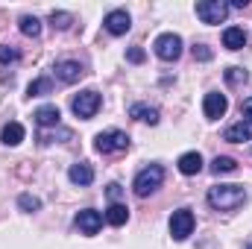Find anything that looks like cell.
<instances>
[{
	"label": "cell",
	"instance_id": "11",
	"mask_svg": "<svg viewBox=\"0 0 252 249\" xmlns=\"http://www.w3.org/2000/svg\"><path fill=\"white\" fill-rule=\"evenodd\" d=\"M53 70H56V76H59L62 82H67V85H70V82H79V76L85 73V70H82V64L73 62V59H62V62H56Z\"/></svg>",
	"mask_w": 252,
	"mask_h": 249
},
{
	"label": "cell",
	"instance_id": "9",
	"mask_svg": "<svg viewBox=\"0 0 252 249\" xmlns=\"http://www.w3.org/2000/svg\"><path fill=\"white\" fill-rule=\"evenodd\" d=\"M226 109H229V100H226V94H217V91L205 94V100H202V112H205V118H208V121H217V118H223V115H226Z\"/></svg>",
	"mask_w": 252,
	"mask_h": 249
},
{
	"label": "cell",
	"instance_id": "8",
	"mask_svg": "<svg viewBox=\"0 0 252 249\" xmlns=\"http://www.w3.org/2000/svg\"><path fill=\"white\" fill-rule=\"evenodd\" d=\"M103 27H106L112 35H126L129 27H132V18H129L126 9H115V12H109V15L103 18Z\"/></svg>",
	"mask_w": 252,
	"mask_h": 249
},
{
	"label": "cell",
	"instance_id": "27",
	"mask_svg": "<svg viewBox=\"0 0 252 249\" xmlns=\"http://www.w3.org/2000/svg\"><path fill=\"white\" fill-rule=\"evenodd\" d=\"M193 59H199V62H208V59H211V50H208L205 44H193Z\"/></svg>",
	"mask_w": 252,
	"mask_h": 249
},
{
	"label": "cell",
	"instance_id": "3",
	"mask_svg": "<svg viewBox=\"0 0 252 249\" xmlns=\"http://www.w3.org/2000/svg\"><path fill=\"white\" fill-rule=\"evenodd\" d=\"M100 103H103V100H100V94L88 88V91H79V94L70 100V109H73V115H76V118L91 121V118L100 112Z\"/></svg>",
	"mask_w": 252,
	"mask_h": 249
},
{
	"label": "cell",
	"instance_id": "10",
	"mask_svg": "<svg viewBox=\"0 0 252 249\" xmlns=\"http://www.w3.org/2000/svg\"><path fill=\"white\" fill-rule=\"evenodd\" d=\"M100 226H103V214H100V211L85 208V211H79V214H76V229H79L82 235H97V232H100Z\"/></svg>",
	"mask_w": 252,
	"mask_h": 249
},
{
	"label": "cell",
	"instance_id": "22",
	"mask_svg": "<svg viewBox=\"0 0 252 249\" xmlns=\"http://www.w3.org/2000/svg\"><path fill=\"white\" fill-rule=\"evenodd\" d=\"M235 170H238V161L229 158V156H217V158L211 161V173H214V176H220V173H235Z\"/></svg>",
	"mask_w": 252,
	"mask_h": 249
},
{
	"label": "cell",
	"instance_id": "21",
	"mask_svg": "<svg viewBox=\"0 0 252 249\" xmlns=\"http://www.w3.org/2000/svg\"><path fill=\"white\" fill-rule=\"evenodd\" d=\"M44 94H53V82H50L47 76L32 79V82L27 85V97H44Z\"/></svg>",
	"mask_w": 252,
	"mask_h": 249
},
{
	"label": "cell",
	"instance_id": "19",
	"mask_svg": "<svg viewBox=\"0 0 252 249\" xmlns=\"http://www.w3.org/2000/svg\"><path fill=\"white\" fill-rule=\"evenodd\" d=\"M126 220H129V208L121 205V202H112L109 211H106V223L109 226H124Z\"/></svg>",
	"mask_w": 252,
	"mask_h": 249
},
{
	"label": "cell",
	"instance_id": "28",
	"mask_svg": "<svg viewBox=\"0 0 252 249\" xmlns=\"http://www.w3.org/2000/svg\"><path fill=\"white\" fill-rule=\"evenodd\" d=\"M126 59H129V62H135V64H141L144 59H147V53H144L141 47H132V50L126 53Z\"/></svg>",
	"mask_w": 252,
	"mask_h": 249
},
{
	"label": "cell",
	"instance_id": "30",
	"mask_svg": "<svg viewBox=\"0 0 252 249\" xmlns=\"http://www.w3.org/2000/svg\"><path fill=\"white\" fill-rule=\"evenodd\" d=\"M241 112L247 115V121H252V97H250V100H244V106H241Z\"/></svg>",
	"mask_w": 252,
	"mask_h": 249
},
{
	"label": "cell",
	"instance_id": "20",
	"mask_svg": "<svg viewBox=\"0 0 252 249\" xmlns=\"http://www.w3.org/2000/svg\"><path fill=\"white\" fill-rule=\"evenodd\" d=\"M18 27H21V32H24L27 38H38V35H41V21H38L35 15H24V18L18 21Z\"/></svg>",
	"mask_w": 252,
	"mask_h": 249
},
{
	"label": "cell",
	"instance_id": "2",
	"mask_svg": "<svg viewBox=\"0 0 252 249\" xmlns=\"http://www.w3.org/2000/svg\"><path fill=\"white\" fill-rule=\"evenodd\" d=\"M161 182H164V167H161V164H150V167H144V170L135 176L132 187H135L138 196H150L153 190L161 187Z\"/></svg>",
	"mask_w": 252,
	"mask_h": 249
},
{
	"label": "cell",
	"instance_id": "16",
	"mask_svg": "<svg viewBox=\"0 0 252 249\" xmlns=\"http://www.w3.org/2000/svg\"><path fill=\"white\" fill-rule=\"evenodd\" d=\"M35 124L38 126H59L62 121V112H59V106H41V109H35Z\"/></svg>",
	"mask_w": 252,
	"mask_h": 249
},
{
	"label": "cell",
	"instance_id": "24",
	"mask_svg": "<svg viewBox=\"0 0 252 249\" xmlns=\"http://www.w3.org/2000/svg\"><path fill=\"white\" fill-rule=\"evenodd\" d=\"M50 24H53V30H67L73 24V15L70 12H53L50 15Z\"/></svg>",
	"mask_w": 252,
	"mask_h": 249
},
{
	"label": "cell",
	"instance_id": "12",
	"mask_svg": "<svg viewBox=\"0 0 252 249\" xmlns=\"http://www.w3.org/2000/svg\"><path fill=\"white\" fill-rule=\"evenodd\" d=\"M223 138H226L229 144H244V141H252V121H238V124H232L226 132H223Z\"/></svg>",
	"mask_w": 252,
	"mask_h": 249
},
{
	"label": "cell",
	"instance_id": "1",
	"mask_svg": "<svg viewBox=\"0 0 252 249\" xmlns=\"http://www.w3.org/2000/svg\"><path fill=\"white\" fill-rule=\"evenodd\" d=\"M247 202L244 185H214L208 187V205L214 211H238Z\"/></svg>",
	"mask_w": 252,
	"mask_h": 249
},
{
	"label": "cell",
	"instance_id": "4",
	"mask_svg": "<svg viewBox=\"0 0 252 249\" xmlns=\"http://www.w3.org/2000/svg\"><path fill=\"white\" fill-rule=\"evenodd\" d=\"M94 147H97V153H103V156H109V153H124L126 147H129V135L121 132V129H106V132H100V135L94 138Z\"/></svg>",
	"mask_w": 252,
	"mask_h": 249
},
{
	"label": "cell",
	"instance_id": "25",
	"mask_svg": "<svg viewBox=\"0 0 252 249\" xmlns=\"http://www.w3.org/2000/svg\"><path fill=\"white\" fill-rule=\"evenodd\" d=\"M18 205H21L24 211H38V208H41V199L32 196V193H21V196H18Z\"/></svg>",
	"mask_w": 252,
	"mask_h": 249
},
{
	"label": "cell",
	"instance_id": "29",
	"mask_svg": "<svg viewBox=\"0 0 252 249\" xmlns=\"http://www.w3.org/2000/svg\"><path fill=\"white\" fill-rule=\"evenodd\" d=\"M121 193H124V187L118 185V182H112V185H109V199H115V202H118V199H121Z\"/></svg>",
	"mask_w": 252,
	"mask_h": 249
},
{
	"label": "cell",
	"instance_id": "15",
	"mask_svg": "<svg viewBox=\"0 0 252 249\" xmlns=\"http://www.w3.org/2000/svg\"><path fill=\"white\" fill-rule=\"evenodd\" d=\"M223 47H229V50L247 47V32H244V27H229V30H223Z\"/></svg>",
	"mask_w": 252,
	"mask_h": 249
},
{
	"label": "cell",
	"instance_id": "26",
	"mask_svg": "<svg viewBox=\"0 0 252 249\" xmlns=\"http://www.w3.org/2000/svg\"><path fill=\"white\" fill-rule=\"evenodd\" d=\"M0 62H3V64L18 62V50H15V47H6V44H0Z\"/></svg>",
	"mask_w": 252,
	"mask_h": 249
},
{
	"label": "cell",
	"instance_id": "23",
	"mask_svg": "<svg viewBox=\"0 0 252 249\" xmlns=\"http://www.w3.org/2000/svg\"><path fill=\"white\" fill-rule=\"evenodd\" d=\"M247 79H250V73H247L244 67H229V70H226V82H229V85H244Z\"/></svg>",
	"mask_w": 252,
	"mask_h": 249
},
{
	"label": "cell",
	"instance_id": "14",
	"mask_svg": "<svg viewBox=\"0 0 252 249\" xmlns=\"http://www.w3.org/2000/svg\"><path fill=\"white\" fill-rule=\"evenodd\" d=\"M202 170V156L196 153V150H190V153H182L179 156V173H185V176H196Z\"/></svg>",
	"mask_w": 252,
	"mask_h": 249
},
{
	"label": "cell",
	"instance_id": "17",
	"mask_svg": "<svg viewBox=\"0 0 252 249\" xmlns=\"http://www.w3.org/2000/svg\"><path fill=\"white\" fill-rule=\"evenodd\" d=\"M129 115H132L135 121H141V124H150V126L158 124V109H153V106H144V103H135V106H129Z\"/></svg>",
	"mask_w": 252,
	"mask_h": 249
},
{
	"label": "cell",
	"instance_id": "5",
	"mask_svg": "<svg viewBox=\"0 0 252 249\" xmlns=\"http://www.w3.org/2000/svg\"><path fill=\"white\" fill-rule=\"evenodd\" d=\"M196 18L202 24H223L229 18V3H223V0H199L196 3Z\"/></svg>",
	"mask_w": 252,
	"mask_h": 249
},
{
	"label": "cell",
	"instance_id": "31",
	"mask_svg": "<svg viewBox=\"0 0 252 249\" xmlns=\"http://www.w3.org/2000/svg\"><path fill=\"white\" fill-rule=\"evenodd\" d=\"M247 249H252V241H250V244H247Z\"/></svg>",
	"mask_w": 252,
	"mask_h": 249
},
{
	"label": "cell",
	"instance_id": "7",
	"mask_svg": "<svg viewBox=\"0 0 252 249\" xmlns=\"http://www.w3.org/2000/svg\"><path fill=\"white\" fill-rule=\"evenodd\" d=\"M193 226H196V220H193V211L190 208L173 211V217H170V235H173V241H188Z\"/></svg>",
	"mask_w": 252,
	"mask_h": 249
},
{
	"label": "cell",
	"instance_id": "13",
	"mask_svg": "<svg viewBox=\"0 0 252 249\" xmlns=\"http://www.w3.org/2000/svg\"><path fill=\"white\" fill-rule=\"evenodd\" d=\"M67 179H70L73 185L85 187V185H91V182H94V170H91V164H88V161H76V164H70Z\"/></svg>",
	"mask_w": 252,
	"mask_h": 249
},
{
	"label": "cell",
	"instance_id": "6",
	"mask_svg": "<svg viewBox=\"0 0 252 249\" xmlns=\"http://www.w3.org/2000/svg\"><path fill=\"white\" fill-rule=\"evenodd\" d=\"M153 47H156V56L164 59V62H176L182 56V38L176 32H161Z\"/></svg>",
	"mask_w": 252,
	"mask_h": 249
},
{
	"label": "cell",
	"instance_id": "18",
	"mask_svg": "<svg viewBox=\"0 0 252 249\" xmlns=\"http://www.w3.org/2000/svg\"><path fill=\"white\" fill-rule=\"evenodd\" d=\"M24 126L18 124V121H12V124H6L3 126V132H0V141L6 144V147H18L21 141H24Z\"/></svg>",
	"mask_w": 252,
	"mask_h": 249
}]
</instances>
